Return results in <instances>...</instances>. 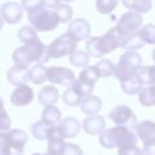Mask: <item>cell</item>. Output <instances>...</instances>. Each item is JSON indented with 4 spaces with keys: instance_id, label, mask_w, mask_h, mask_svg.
Segmentation results:
<instances>
[{
    "instance_id": "obj_1",
    "label": "cell",
    "mask_w": 155,
    "mask_h": 155,
    "mask_svg": "<svg viewBox=\"0 0 155 155\" xmlns=\"http://www.w3.org/2000/svg\"><path fill=\"white\" fill-rule=\"evenodd\" d=\"M12 59L16 65L29 67L33 62H38L39 64L46 63L50 59V54L47 51V46H45L44 42L38 39L33 42L17 47L13 51Z\"/></svg>"
},
{
    "instance_id": "obj_2",
    "label": "cell",
    "mask_w": 155,
    "mask_h": 155,
    "mask_svg": "<svg viewBox=\"0 0 155 155\" xmlns=\"http://www.w3.org/2000/svg\"><path fill=\"white\" fill-rule=\"evenodd\" d=\"M142 67V57L136 51H126L119 58L114 69V76L119 81H125L134 76Z\"/></svg>"
},
{
    "instance_id": "obj_3",
    "label": "cell",
    "mask_w": 155,
    "mask_h": 155,
    "mask_svg": "<svg viewBox=\"0 0 155 155\" xmlns=\"http://www.w3.org/2000/svg\"><path fill=\"white\" fill-rule=\"evenodd\" d=\"M28 19L30 25L36 31H51L56 29L61 23L57 12L52 8H46V7L33 15H28Z\"/></svg>"
},
{
    "instance_id": "obj_4",
    "label": "cell",
    "mask_w": 155,
    "mask_h": 155,
    "mask_svg": "<svg viewBox=\"0 0 155 155\" xmlns=\"http://www.w3.org/2000/svg\"><path fill=\"white\" fill-rule=\"evenodd\" d=\"M78 48V41H75L68 33H64L51 41L47 46L50 58L59 59L63 56H70Z\"/></svg>"
},
{
    "instance_id": "obj_5",
    "label": "cell",
    "mask_w": 155,
    "mask_h": 155,
    "mask_svg": "<svg viewBox=\"0 0 155 155\" xmlns=\"http://www.w3.org/2000/svg\"><path fill=\"white\" fill-rule=\"evenodd\" d=\"M143 18L142 15L134 11H127L124 15H121L120 19L117 21L116 29L122 36H127L134 33H138L142 28Z\"/></svg>"
},
{
    "instance_id": "obj_6",
    "label": "cell",
    "mask_w": 155,
    "mask_h": 155,
    "mask_svg": "<svg viewBox=\"0 0 155 155\" xmlns=\"http://www.w3.org/2000/svg\"><path fill=\"white\" fill-rule=\"evenodd\" d=\"M110 130L117 149H127V148L137 147L138 137L134 130L126 126H117V125L115 127H111Z\"/></svg>"
},
{
    "instance_id": "obj_7",
    "label": "cell",
    "mask_w": 155,
    "mask_h": 155,
    "mask_svg": "<svg viewBox=\"0 0 155 155\" xmlns=\"http://www.w3.org/2000/svg\"><path fill=\"white\" fill-rule=\"evenodd\" d=\"M108 116L117 126H126L134 130V126L137 124V116L133 114L132 109L127 105H117L109 111Z\"/></svg>"
},
{
    "instance_id": "obj_8",
    "label": "cell",
    "mask_w": 155,
    "mask_h": 155,
    "mask_svg": "<svg viewBox=\"0 0 155 155\" xmlns=\"http://www.w3.org/2000/svg\"><path fill=\"white\" fill-rule=\"evenodd\" d=\"M46 78L50 82L70 87L75 82V74L73 70L64 67H50L46 69Z\"/></svg>"
},
{
    "instance_id": "obj_9",
    "label": "cell",
    "mask_w": 155,
    "mask_h": 155,
    "mask_svg": "<svg viewBox=\"0 0 155 155\" xmlns=\"http://www.w3.org/2000/svg\"><path fill=\"white\" fill-rule=\"evenodd\" d=\"M122 39H124V36L119 33L116 27L109 29L103 36H99L98 46H99L101 53L104 56L107 53H110V52L115 51L117 47H121Z\"/></svg>"
},
{
    "instance_id": "obj_10",
    "label": "cell",
    "mask_w": 155,
    "mask_h": 155,
    "mask_svg": "<svg viewBox=\"0 0 155 155\" xmlns=\"http://www.w3.org/2000/svg\"><path fill=\"white\" fill-rule=\"evenodd\" d=\"M5 137L6 140L11 148L12 155H22L24 147L28 142V134L19 128H15V130H8L5 132Z\"/></svg>"
},
{
    "instance_id": "obj_11",
    "label": "cell",
    "mask_w": 155,
    "mask_h": 155,
    "mask_svg": "<svg viewBox=\"0 0 155 155\" xmlns=\"http://www.w3.org/2000/svg\"><path fill=\"white\" fill-rule=\"evenodd\" d=\"M0 16L8 24H17L22 19L23 7L15 1L4 2L0 6Z\"/></svg>"
},
{
    "instance_id": "obj_12",
    "label": "cell",
    "mask_w": 155,
    "mask_h": 155,
    "mask_svg": "<svg viewBox=\"0 0 155 155\" xmlns=\"http://www.w3.org/2000/svg\"><path fill=\"white\" fill-rule=\"evenodd\" d=\"M75 41H81V40H86L90 39V34H91V25L90 23L84 19V18H78V19H73L68 27V31H67Z\"/></svg>"
},
{
    "instance_id": "obj_13",
    "label": "cell",
    "mask_w": 155,
    "mask_h": 155,
    "mask_svg": "<svg viewBox=\"0 0 155 155\" xmlns=\"http://www.w3.org/2000/svg\"><path fill=\"white\" fill-rule=\"evenodd\" d=\"M34 99V91L27 84L16 86L13 92L11 93L10 101L15 107H25L30 104Z\"/></svg>"
},
{
    "instance_id": "obj_14",
    "label": "cell",
    "mask_w": 155,
    "mask_h": 155,
    "mask_svg": "<svg viewBox=\"0 0 155 155\" xmlns=\"http://www.w3.org/2000/svg\"><path fill=\"white\" fill-rule=\"evenodd\" d=\"M67 143L58 132L57 126H53L47 137V153L50 155H63L65 151Z\"/></svg>"
},
{
    "instance_id": "obj_15",
    "label": "cell",
    "mask_w": 155,
    "mask_h": 155,
    "mask_svg": "<svg viewBox=\"0 0 155 155\" xmlns=\"http://www.w3.org/2000/svg\"><path fill=\"white\" fill-rule=\"evenodd\" d=\"M105 120L101 115H91L82 120V128L87 134L98 136L105 130Z\"/></svg>"
},
{
    "instance_id": "obj_16",
    "label": "cell",
    "mask_w": 155,
    "mask_h": 155,
    "mask_svg": "<svg viewBox=\"0 0 155 155\" xmlns=\"http://www.w3.org/2000/svg\"><path fill=\"white\" fill-rule=\"evenodd\" d=\"M58 132L63 138H74L79 134L81 130V125L75 117H64L57 125Z\"/></svg>"
},
{
    "instance_id": "obj_17",
    "label": "cell",
    "mask_w": 155,
    "mask_h": 155,
    "mask_svg": "<svg viewBox=\"0 0 155 155\" xmlns=\"http://www.w3.org/2000/svg\"><path fill=\"white\" fill-rule=\"evenodd\" d=\"M7 80L13 86H19V85L27 84L28 81H30L28 67L15 64V67L10 68L7 71Z\"/></svg>"
},
{
    "instance_id": "obj_18",
    "label": "cell",
    "mask_w": 155,
    "mask_h": 155,
    "mask_svg": "<svg viewBox=\"0 0 155 155\" xmlns=\"http://www.w3.org/2000/svg\"><path fill=\"white\" fill-rule=\"evenodd\" d=\"M134 132L143 143L155 139V122L150 120H143L137 122L134 126Z\"/></svg>"
},
{
    "instance_id": "obj_19",
    "label": "cell",
    "mask_w": 155,
    "mask_h": 155,
    "mask_svg": "<svg viewBox=\"0 0 155 155\" xmlns=\"http://www.w3.org/2000/svg\"><path fill=\"white\" fill-rule=\"evenodd\" d=\"M58 97H59L58 90L56 87H53V86H44L38 93L39 102L44 107L54 105L57 103V101H58Z\"/></svg>"
},
{
    "instance_id": "obj_20",
    "label": "cell",
    "mask_w": 155,
    "mask_h": 155,
    "mask_svg": "<svg viewBox=\"0 0 155 155\" xmlns=\"http://www.w3.org/2000/svg\"><path fill=\"white\" fill-rule=\"evenodd\" d=\"M80 108H81V111L88 116L91 115H97V113L101 110L102 108V101L99 97L97 96H88V97H85L80 104Z\"/></svg>"
},
{
    "instance_id": "obj_21",
    "label": "cell",
    "mask_w": 155,
    "mask_h": 155,
    "mask_svg": "<svg viewBox=\"0 0 155 155\" xmlns=\"http://www.w3.org/2000/svg\"><path fill=\"white\" fill-rule=\"evenodd\" d=\"M120 87L126 94L134 96V94H138L143 90L144 85H143L142 80L139 79V76L136 74L134 76H132L125 81H120Z\"/></svg>"
},
{
    "instance_id": "obj_22",
    "label": "cell",
    "mask_w": 155,
    "mask_h": 155,
    "mask_svg": "<svg viewBox=\"0 0 155 155\" xmlns=\"http://www.w3.org/2000/svg\"><path fill=\"white\" fill-rule=\"evenodd\" d=\"M41 120L50 126H57L62 120V113L57 107L47 105L41 113Z\"/></svg>"
},
{
    "instance_id": "obj_23",
    "label": "cell",
    "mask_w": 155,
    "mask_h": 155,
    "mask_svg": "<svg viewBox=\"0 0 155 155\" xmlns=\"http://www.w3.org/2000/svg\"><path fill=\"white\" fill-rule=\"evenodd\" d=\"M121 2L130 11H134L138 13H147L153 7L151 0H121Z\"/></svg>"
},
{
    "instance_id": "obj_24",
    "label": "cell",
    "mask_w": 155,
    "mask_h": 155,
    "mask_svg": "<svg viewBox=\"0 0 155 155\" xmlns=\"http://www.w3.org/2000/svg\"><path fill=\"white\" fill-rule=\"evenodd\" d=\"M144 41L140 39V36L138 35V33L124 36L122 39V44L121 47H124L126 51H137L139 48H142L144 46Z\"/></svg>"
},
{
    "instance_id": "obj_25",
    "label": "cell",
    "mask_w": 155,
    "mask_h": 155,
    "mask_svg": "<svg viewBox=\"0 0 155 155\" xmlns=\"http://www.w3.org/2000/svg\"><path fill=\"white\" fill-rule=\"evenodd\" d=\"M52 127H53V126L47 125V124L44 122L42 120L36 121L35 124L31 125V134H33L34 138H36V139H39V140H44V139L47 140V137H48V134H50Z\"/></svg>"
},
{
    "instance_id": "obj_26",
    "label": "cell",
    "mask_w": 155,
    "mask_h": 155,
    "mask_svg": "<svg viewBox=\"0 0 155 155\" xmlns=\"http://www.w3.org/2000/svg\"><path fill=\"white\" fill-rule=\"evenodd\" d=\"M137 75L139 76V79L142 80L144 86L155 85V64L154 65H142L138 69Z\"/></svg>"
},
{
    "instance_id": "obj_27",
    "label": "cell",
    "mask_w": 155,
    "mask_h": 155,
    "mask_svg": "<svg viewBox=\"0 0 155 155\" xmlns=\"http://www.w3.org/2000/svg\"><path fill=\"white\" fill-rule=\"evenodd\" d=\"M138 99L143 107H154L155 105V85L143 87V90L138 93Z\"/></svg>"
},
{
    "instance_id": "obj_28",
    "label": "cell",
    "mask_w": 155,
    "mask_h": 155,
    "mask_svg": "<svg viewBox=\"0 0 155 155\" xmlns=\"http://www.w3.org/2000/svg\"><path fill=\"white\" fill-rule=\"evenodd\" d=\"M46 69L44 67V64H35L34 67H31L29 69V76H30V81L34 85H41L44 84L47 78H46Z\"/></svg>"
},
{
    "instance_id": "obj_29",
    "label": "cell",
    "mask_w": 155,
    "mask_h": 155,
    "mask_svg": "<svg viewBox=\"0 0 155 155\" xmlns=\"http://www.w3.org/2000/svg\"><path fill=\"white\" fill-rule=\"evenodd\" d=\"M99 78L101 76H99V73H98L96 65H87L79 74V80L87 82V84H91V85H94Z\"/></svg>"
},
{
    "instance_id": "obj_30",
    "label": "cell",
    "mask_w": 155,
    "mask_h": 155,
    "mask_svg": "<svg viewBox=\"0 0 155 155\" xmlns=\"http://www.w3.org/2000/svg\"><path fill=\"white\" fill-rule=\"evenodd\" d=\"M69 62L71 65L78 67V68H85L88 65L90 62V56L85 51H75L69 56Z\"/></svg>"
},
{
    "instance_id": "obj_31",
    "label": "cell",
    "mask_w": 155,
    "mask_h": 155,
    "mask_svg": "<svg viewBox=\"0 0 155 155\" xmlns=\"http://www.w3.org/2000/svg\"><path fill=\"white\" fill-rule=\"evenodd\" d=\"M62 99H63L64 104H67L68 107H78V105L81 104V102H82L84 98L80 97V96L75 92V90L70 86V87H68V88L63 92Z\"/></svg>"
},
{
    "instance_id": "obj_32",
    "label": "cell",
    "mask_w": 155,
    "mask_h": 155,
    "mask_svg": "<svg viewBox=\"0 0 155 155\" xmlns=\"http://www.w3.org/2000/svg\"><path fill=\"white\" fill-rule=\"evenodd\" d=\"M17 36L19 39V41H22L24 45L25 44H29V42H33L35 40L39 39L38 34H36V30L33 28V27H22L18 33H17Z\"/></svg>"
},
{
    "instance_id": "obj_33",
    "label": "cell",
    "mask_w": 155,
    "mask_h": 155,
    "mask_svg": "<svg viewBox=\"0 0 155 155\" xmlns=\"http://www.w3.org/2000/svg\"><path fill=\"white\" fill-rule=\"evenodd\" d=\"M138 35L140 36V39L145 42V44H149V45H155V24H145L143 25L139 31H138Z\"/></svg>"
},
{
    "instance_id": "obj_34",
    "label": "cell",
    "mask_w": 155,
    "mask_h": 155,
    "mask_svg": "<svg viewBox=\"0 0 155 155\" xmlns=\"http://www.w3.org/2000/svg\"><path fill=\"white\" fill-rule=\"evenodd\" d=\"M96 68L99 73V76L101 78H108V76H111L114 75V69H115V65L109 59H101L97 64H96Z\"/></svg>"
},
{
    "instance_id": "obj_35",
    "label": "cell",
    "mask_w": 155,
    "mask_h": 155,
    "mask_svg": "<svg viewBox=\"0 0 155 155\" xmlns=\"http://www.w3.org/2000/svg\"><path fill=\"white\" fill-rule=\"evenodd\" d=\"M54 11L57 12V15L59 17L61 23H67V22H69L73 18V8L67 2H61L54 8Z\"/></svg>"
},
{
    "instance_id": "obj_36",
    "label": "cell",
    "mask_w": 155,
    "mask_h": 155,
    "mask_svg": "<svg viewBox=\"0 0 155 155\" xmlns=\"http://www.w3.org/2000/svg\"><path fill=\"white\" fill-rule=\"evenodd\" d=\"M21 6L28 15H33L45 7L44 0H21Z\"/></svg>"
},
{
    "instance_id": "obj_37",
    "label": "cell",
    "mask_w": 155,
    "mask_h": 155,
    "mask_svg": "<svg viewBox=\"0 0 155 155\" xmlns=\"http://www.w3.org/2000/svg\"><path fill=\"white\" fill-rule=\"evenodd\" d=\"M119 0H96V8L102 15H108L116 8Z\"/></svg>"
},
{
    "instance_id": "obj_38",
    "label": "cell",
    "mask_w": 155,
    "mask_h": 155,
    "mask_svg": "<svg viewBox=\"0 0 155 155\" xmlns=\"http://www.w3.org/2000/svg\"><path fill=\"white\" fill-rule=\"evenodd\" d=\"M98 40H99V36H92V38H90L87 40V42H86V52L88 53L90 57H93V58H102L103 57V54L99 51Z\"/></svg>"
},
{
    "instance_id": "obj_39",
    "label": "cell",
    "mask_w": 155,
    "mask_h": 155,
    "mask_svg": "<svg viewBox=\"0 0 155 155\" xmlns=\"http://www.w3.org/2000/svg\"><path fill=\"white\" fill-rule=\"evenodd\" d=\"M99 144L105 149L116 148V144H115V140H114V137H113L110 128L104 130V132L102 134H99Z\"/></svg>"
},
{
    "instance_id": "obj_40",
    "label": "cell",
    "mask_w": 155,
    "mask_h": 155,
    "mask_svg": "<svg viewBox=\"0 0 155 155\" xmlns=\"http://www.w3.org/2000/svg\"><path fill=\"white\" fill-rule=\"evenodd\" d=\"M11 128V119L7 114V111L4 109L0 111V131L6 132Z\"/></svg>"
},
{
    "instance_id": "obj_41",
    "label": "cell",
    "mask_w": 155,
    "mask_h": 155,
    "mask_svg": "<svg viewBox=\"0 0 155 155\" xmlns=\"http://www.w3.org/2000/svg\"><path fill=\"white\" fill-rule=\"evenodd\" d=\"M0 155H12L11 148L5 137V132H0Z\"/></svg>"
},
{
    "instance_id": "obj_42",
    "label": "cell",
    "mask_w": 155,
    "mask_h": 155,
    "mask_svg": "<svg viewBox=\"0 0 155 155\" xmlns=\"http://www.w3.org/2000/svg\"><path fill=\"white\" fill-rule=\"evenodd\" d=\"M63 155H82V150L79 145L73 144V143H67L65 145V151Z\"/></svg>"
},
{
    "instance_id": "obj_43",
    "label": "cell",
    "mask_w": 155,
    "mask_h": 155,
    "mask_svg": "<svg viewBox=\"0 0 155 155\" xmlns=\"http://www.w3.org/2000/svg\"><path fill=\"white\" fill-rule=\"evenodd\" d=\"M142 154H143V150L138 147H132V148L117 150V155H142Z\"/></svg>"
},
{
    "instance_id": "obj_44",
    "label": "cell",
    "mask_w": 155,
    "mask_h": 155,
    "mask_svg": "<svg viewBox=\"0 0 155 155\" xmlns=\"http://www.w3.org/2000/svg\"><path fill=\"white\" fill-rule=\"evenodd\" d=\"M144 154H149V155H155V139L149 140L147 143H143V148H142Z\"/></svg>"
},
{
    "instance_id": "obj_45",
    "label": "cell",
    "mask_w": 155,
    "mask_h": 155,
    "mask_svg": "<svg viewBox=\"0 0 155 155\" xmlns=\"http://www.w3.org/2000/svg\"><path fill=\"white\" fill-rule=\"evenodd\" d=\"M59 4H61V0H44V5H45L46 8L54 10Z\"/></svg>"
},
{
    "instance_id": "obj_46",
    "label": "cell",
    "mask_w": 155,
    "mask_h": 155,
    "mask_svg": "<svg viewBox=\"0 0 155 155\" xmlns=\"http://www.w3.org/2000/svg\"><path fill=\"white\" fill-rule=\"evenodd\" d=\"M1 110H4V101H2V98L0 97V111Z\"/></svg>"
},
{
    "instance_id": "obj_47",
    "label": "cell",
    "mask_w": 155,
    "mask_h": 155,
    "mask_svg": "<svg viewBox=\"0 0 155 155\" xmlns=\"http://www.w3.org/2000/svg\"><path fill=\"white\" fill-rule=\"evenodd\" d=\"M2 25H4V18L0 16V30L2 29Z\"/></svg>"
},
{
    "instance_id": "obj_48",
    "label": "cell",
    "mask_w": 155,
    "mask_h": 155,
    "mask_svg": "<svg viewBox=\"0 0 155 155\" xmlns=\"http://www.w3.org/2000/svg\"><path fill=\"white\" fill-rule=\"evenodd\" d=\"M151 58L154 59V62H155V48L153 50V52H151Z\"/></svg>"
},
{
    "instance_id": "obj_49",
    "label": "cell",
    "mask_w": 155,
    "mask_h": 155,
    "mask_svg": "<svg viewBox=\"0 0 155 155\" xmlns=\"http://www.w3.org/2000/svg\"><path fill=\"white\" fill-rule=\"evenodd\" d=\"M61 1H63V2H70V1H74V0H61Z\"/></svg>"
},
{
    "instance_id": "obj_50",
    "label": "cell",
    "mask_w": 155,
    "mask_h": 155,
    "mask_svg": "<svg viewBox=\"0 0 155 155\" xmlns=\"http://www.w3.org/2000/svg\"><path fill=\"white\" fill-rule=\"evenodd\" d=\"M31 155H42V154H39V153H35V154H31Z\"/></svg>"
},
{
    "instance_id": "obj_51",
    "label": "cell",
    "mask_w": 155,
    "mask_h": 155,
    "mask_svg": "<svg viewBox=\"0 0 155 155\" xmlns=\"http://www.w3.org/2000/svg\"><path fill=\"white\" fill-rule=\"evenodd\" d=\"M42 155H50V154H48V153H46V154H42Z\"/></svg>"
},
{
    "instance_id": "obj_52",
    "label": "cell",
    "mask_w": 155,
    "mask_h": 155,
    "mask_svg": "<svg viewBox=\"0 0 155 155\" xmlns=\"http://www.w3.org/2000/svg\"><path fill=\"white\" fill-rule=\"evenodd\" d=\"M142 155H149V154H144V153H143V154H142Z\"/></svg>"
}]
</instances>
